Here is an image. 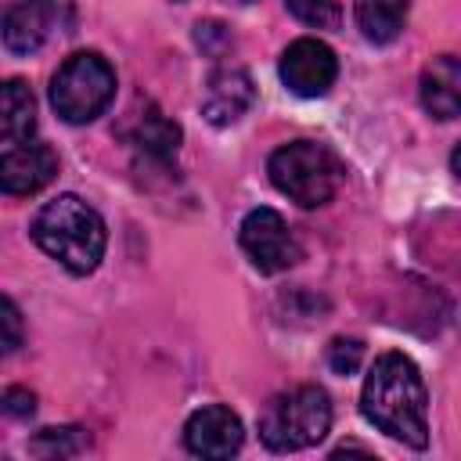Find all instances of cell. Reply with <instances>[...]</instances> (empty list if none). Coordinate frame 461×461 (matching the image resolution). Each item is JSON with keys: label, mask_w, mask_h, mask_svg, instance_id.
Segmentation results:
<instances>
[{"label": "cell", "mask_w": 461, "mask_h": 461, "mask_svg": "<svg viewBox=\"0 0 461 461\" xmlns=\"http://www.w3.org/2000/svg\"><path fill=\"white\" fill-rule=\"evenodd\" d=\"M364 418L396 443L425 450L429 443V389L418 364L403 353H382L360 389Z\"/></svg>", "instance_id": "cell-1"}, {"label": "cell", "mask_w": 461, "mask_h": 461, "mask_svg": "<svg viewBox=\"0 0 461 461\" xmlns=\"http://www.w3.org/2000/svg\"><path fill=\"white\" fill-rule=\"evenodd\" d=\"M29 234L50 259H58L76 277L94 274L101 256H104V245H108V230H104L101 212L94 205H86L79 194L50 198L32 216Z\"/></svg>", "instance_id": "cell-2"}, {"label": "cell", "mask_w": 461, "mask_h": 461, "mask_svg": "<svg viewBox=\"0 0 461 461\" xmlns=\"http://www.w3.org/2000/svg\"><path fill=\"white\" fill-rule=\"evenodd\" d=\"M331 429V400L321 385H295L288 393H277L263 414H259V439L277 450H306L321 443Z\"/></svg>", "instance_id": "cell-3"}, {"label": "cell", "mask_w": 461, "mask_h": 461, "mask_svg": "<svg viewBox=\"0 0 461 461\" xmlns=\"http://www.w3.org/2000/svg\"><path fill=\"white\" fill-rule=\"evenodd\" d=\"M267 173L274 180V187L292 198L295 205L303 209H317V205H328L342 184V166L335 158V151H328L324 144L317 140H292V144H281L270 162H267Z\"/></svg>", "instance_id": "cell-4"}, {"label": "cell", "mask_w": 461, "mask_h": 461, "mask_svg": "<svg viewBox=\"0 0 461 461\" xmlns=\"http://www.w3.org/2000/svg\"><path fill=\"white\" fill-rule=\"evenodd\" d=\"M112 97H115V72L97 50L68 54L50 79V104L72 126L94 122L112 104Z\"/></svg>", "instance_id": "cell-5"}, {"label": "cell", "mask_w": 461, "mask_h": 461, "mask_svg": "<svg viewBox=\"0 0 461 461\" xmlns=\"http://www.w3.org/2000/svg\"><path fill=\"white\" fill-rule=\"evenodd\" d=\"M238 241H241L249 263H252L259 274H281V270H288V267H295V263L303 259V249H299L292 227L285 223L281 212H274V209H267V205L252 209V212L241 220Z\"/></svg>", "instance_id": "cell-6"}, {"label": "cell", "mask_w": 461, "mask_h": 461, "mask_svg": "<svg viewBox=\"0 0 461 461\" xmlns=\"http://www.w3.org/2000/svg\"><path fill=\"white\" fill-rule=\"evenodd\" d=\"M72 0H18L4 14V50L36 54L54 32H68Z\"/></svg>", "instance_id": "cell-7"}, {"label": "cell", "mask_w": 461, "mask_h": 461, "mask_svg": "<svg viewBox=\"0 0 461 461\" xmlns=\"http://www.w3.org/2000/svg\"><path fill=\"white\" fill-rule=\"evenodd\" d=\"M281 83L295 94V97H324L331 86H335V76H339V61H335V50L317 40V36H299L285 47L281 54Z\"/></svg>", "instance_id": "cell-8"}, {"label": "cell", "mask_w": 461, "mask_h": 461, "mask_svg": "<svg viewBox=\"0 0 461 461\" xmlns=\"http://www.w3.org/2000/svg\"><path fill=\"white\" fill-rule=\"evenodd\" d=\"M241 439H245V429H241V418L223 407V403H209V407H198L187 425H184V443L194 457H209V461H223L230 454L241 450Z\"/></svg>", "instance_id": "cell-9"}, {"label": "cell", "mask_w": 461, "mask_h": 461, "mask_svg": "<svg viewBox=\"0 0 461 461\" xmlns=\"http://www.w3.org/2000/svg\"><path fill=\"white\" fill-rule=\"evenodd\" d=\"M54 173H58V155L50 151V144L22 140V144H4L0 151L4 194H36L54 180Z\"/></svg>", "instance_id": "cell-10"}, {"label": "cell", "mask_w": 461, "mask_h": 461, "mask_svg": "<svg viewBox=\"0 0 461 461\" xmlns=\"http://www.w3.org/2000/svg\"><path fill=\"white\" fill-rule=\"evenodd\" d=\"M256 101V86H252V76L238 65H223L209 76L205 83V97H202V115L212 122V126H230L238 122Z\"/></svg>", "instance_id": "cell-11"}, {"label": "cell", "mask_w": 461, "mask_h": 461, "mask_svg": "<svg viewBox=\"0 0 461 461\" xmlns=\"http://www.w3.org/2000/svg\"><path fill=\"white\" fill-rule=\"evenodd\" d=\"M418 97L432 119H439V122L457 119L461 115V58H454V54L432 58L421 68Z\"/></svg>", "instance_id": "cell-12"}, {"label": "cell", "mask_w": 461, "mask_h": 461, "mask_svg": "<svg viewBox=\"0 0 461 461\" xmlns=\"http://www.w3.org/2000/svg\"><path fill=\"white\" fill-rule=\"evenodd\" d=\"M130 144L137 151H144L148 158H173L180 148V126L173 119H166L151 101H144L140 112L130 115Z\"/></svg>", "instance_id": "cell-13"}, {"label": "cell", "mask_w": 461, "mask_h": 461, "mask_svg": "<svg viewBox=\"0 0 461 461\" xmlns=\"http://www.w3.org/2000/svg\"><path fill=\"white\" fill-rule=\"evenodd\" d=\"M36 130V97L25 79H7L0 90V140L22 144Z\"/></svg>", "instance_id": "cell-14"}, {"label": "cell", "mask_w": 461, "mask_h": 461, "mask_svg": "<svg viewBox=\"0 0 461 461\" xmlns=\"http://www.w3.org/2000/svg\"><path fill=\"white\" fill-rule=\"evenodd\" d=\"M407 0H357V25L367 43H393L403 32Z\"/></svg>", "instance_id": "cell-15"}, {"label": "cell", "mask_w": 461, "mask_h": 461, "mask_svg": "<svg viewBox=\"0 0 461 461\" xmlns=\"http://www.w3.org/2000/svg\"><path fill=\"white\" fill-rule=\"evenodd\" d=\"M90 447V436L76 425H65V429H40L32 439H29V454L36 457H72L79 450Z\"/></svg>", "instance_id": "cell-16"}, {"label": "cell", "mask_w": 461, "mask_h": 461, "mask_svg": "<svg viewBox=\"0 0 461 461\" xmlns=\"http://www.w3.org/2000/svg\"><path fill=\"white\" fill-rule=\"evenodd\" d=\"M285 7H288L299 22H306V25H313V29H335V25H339V7H335V0H285Z\"/></svg>", "instance_id": "cell-17"}, {"label": "cell", "mask_w": 461, "mask_h": 461, "mask_svg": "<svg viewBox=\"0 0 461 461\" xmlns=\"http://www.w3.org/2000/svg\"><path fill=\"white\" fill-rule=\"evenodd\" d=\"M364 360V342L360 339H335L328 346V367L335 375H353Z\"/></svg>", "instance_id": "cell-18"}, {"label": "cell", "mask_w": 461, "mask_h": 461, "mask_svg": "<svg viewBox=\"0 0 461 461\" xmlns=\"http://www.w3.org/2000/svg\"><path fill=\"white\" fill-rule=\"evenodd\" d=\"M0 321H4V353H14L22 346V313L11 295H4L0 303Z\"/></svg>", "instance_id": "cell-19"}, {"label": "cell", "mask_w": 461, "mask_h": 461, "mask_svg": "<svg viewBox=\"0 0 461 461\" xmlns=\"http://www.w3.org/2000/svg\"><path fill=\"white\" fill-rule=\"evenodd\" d=\"M4 411L14 414V418H29V414L36 411V396H32L29 389L11 385V389H4Z\"/></svg>", "instance_id": "cell-20"}, {"label": "cell", "mask_w": 461, "mask_h": 461, "mask_svg": "<svg viewBox=\"0 0 461 461\" xmlns=\"http://www.w3.org/2000/svg\"><path fill=\"white\" fill-rule=\"evenodd\" d=\"M450 169H454V173L461 176V144H457V148L450 151Z\"/></svg>", "instance_id": "cell-21"}]
</instances>
